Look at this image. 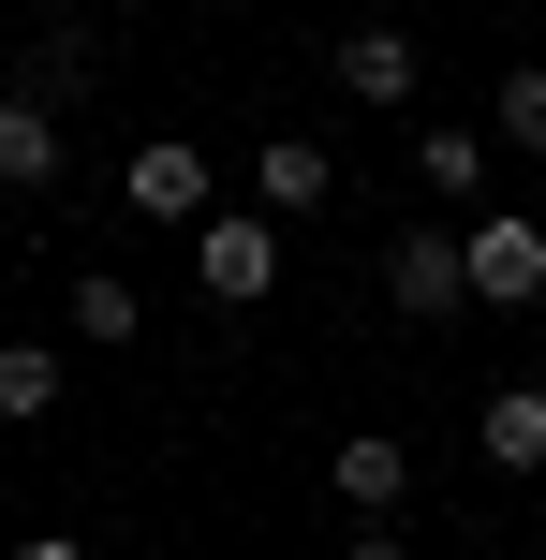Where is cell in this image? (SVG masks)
<instances>
[{"label": "cell", "instance_id": "obj_13", "mask_svg": "<svg viewBox=\"0 0 546 560\" xmlns=\"http://www.w3.org/2000/svg\"><path fill=\"white\" fill-rule=\"evenodd\" d=\"M414 177H429L443 207H473L488 192V133H414Z\"/></svg>", "mask_w": 546, "mask_h": 560}, {"label": "cell", "instance_id": "obj_10", "mask_svg": "<svg viewBox=\"0 0 546 560\" xmlns=\"http://www.w3.org/2000/svg\"><path fill=\"white\" fill-rule=\"evenodd\" d=\"M74 384V339H0V428H45Z\"/></svg>", "mask_w": 546, "mask_h": 560}, {"label": "cell", "instance_id": "obj_12", "mask_svg": "<svg viewBox=\"0 0 546 560\" xmlns=\"http://www.w3.org/2000/svg\"><path fill=\"white\" fill-rule=\"evenodd\" d=\"M488 133L518 148V163H546V59H518V74L488 89Z\"/></svg>", "mask_w": 546, "mask_h": 560}, {"label": "cell", "instance_id": "obj_16", "mask_svg": "<svg viewBox=\"0 0 546 560\" xmlns=\"http://www.w3.org/2000/svg\"><path fill=\"white\" fill-rule=\"evenodd\" d=\"M15 560H89V546H74V532H30V546H15Z\"/></svg>", "mask_w": 546, "mask_h": 560}, {"label": "cell", "instance_id": "obj_1", "mask_svg": "<svg viewBox=\"0 0 546 560\" xmlns=\"http://www.w3.org/2000/svg\"><path fill=\"white\" fill-rule=\"evenodd\" d=\"M193 280H207V310H266L281 295V222L266 207H207L193 222Z\"/></svg>", "mask_w": 546, "mask_h": 560}, {"label": "cell", "instance_id": "obj_14", "mask_svg": "<svg viewBox=\"0 0 546 560\" xmlns=\"http://www.w3.org/2000/svg\"><path fill=\"white\" fill-rule=\"evenodd\" d=\"M30 89H45V104H59V89H89V30H74V15L30 45Z\"/></svg>", "mask_w": 546, "mask_h": 560}, {"label": "cell", "instance_id": "obj_11", "mask_svg": "<svg viewBox=\"0 0 546 560\" xmlns=\"http://www.w3.org/2000/svg\"><path fill=\"white\" fill-rule=\"evenodd\" d=\"M473 443H488V472H532L546 487V384H502L488 413H473Z\"/></svg>", "mask_w": 546, "mask_h": 560}, {"label": "cell", "instance_id": "obj_7", "mask_svg": "<svg viewBox=\"0 0 546 560\" xmlns=\"http://www.w3.org/2000/svg\"><path fill=\"white\" fill-rule=\"evenodd\" d=\"M59 163H74L59 148V104L45 89H0V192H59Z\"/></svg>", "mask_w": 546, "mask_h": 560}, {"label": "cell", "instance_id": "obj_5", "mask_svg": "<svg viewBox=\"0 0 546 560\" xmlns=\"http://www.w3.org/2000/svg\"><path fill=\"white\" fill-rule=\"evenodd\" d=\"M414 89H429V59H414V30L355 15V30H340V104H370V118H414Z\"/></svg>", "mask_w": 546, "mask_h": 560}, {"label": "cell", "instance_id": "obj_6", "mask_svg": "<svg viewBox=\"0 0 546 560\" xmlns=\"http://www.w3.org/2000/svg\"><path fill=\"white\" fill-rule=\"evenodd\" d=\"M325 487L355 502V532H399V516H414V443H384V428H355V443L325 457Z\"/></svg>", "mask_w": 546, "mask_h": 560}, {"label": "cell", "instance_id": "obj_3", "mask_svg": "<svg viewBox=\"0 0 546 560\" xmlns=\"http://www.w3.org/2000/svg\"><path fill=\"white\" fill-rule=\"evenodd\" d=\"M384 295H399L414 325H458V310H473V266H458V236H443V222H399V236H384Z\"/></svg>", "mask_w": 546, "mask_h": 560}, {"label": "cell", "instance_id": "obj_9", "mask_svg": "<svg viewBox=\"0 0 546 560\" xmlns=\"http://www.w3.org/2000/svg\"><path fill=\"white\" fill-rule=\"evenodd\" d=\"M325 192H340V148H325V133H266V163H252L266 222H295V207H325Z\"/></svg>", "mask_w": 546, "mask_h": 560}, {"label": "cell", "instance_id": "obj_8", "mask_svg": "<svg viewBox=\"0 0 546 560\" xmlns=\"http://www.w3.org/2000/svg\"><path fill=\"white\" fill-rule=\"evenodd\" d=\"M59 339H74V354H133V339H148V295L118 266H89L74 295H59Z\"/></svg>", "mask_w": 546, "mask_h": 560}, {"label": "cell", "instance_id": "obj_2", "mask_svg": "<svg viewBox=\"0 0 546 560\" xmlns=\"http://www.w3.org/2000/svg\"><path fill=\"white\" fill-rule=\"evenodd\" d=\"M458 266H473V310H532L546 295V222H532V207H473Z\"/></svg>", "mask_w": 546, "mask_h": 560}, {"label": "cell", "instance_id": "obj_15", "mask_svg": "<svg viewBox=\"0 0 546 560\" xmlns=\"http://www.w3.org/2000/svg\"><path fill=\"white\" fill-rule=\"evenodd\" d=\"M340 560H414V546H399V532H355V546H340Z\"/></svg>", "mask_w": 546, "mask_h": 560}, {"label": "cell", "instance_id": "obj_4", "mask_svg": "<svg viewBox=\"0 0 546 560\" xmlns=\"http://www.w3.org/2000/svg\"><path fill=\"white\" fill-rule=\"evenodd\" d=\"M207 192H222V177H207L193 133H148L133 163H118V207H133V222H207Z\"/></svg>", "mask_w": 546, "mask_h": 560}]
</instances>
